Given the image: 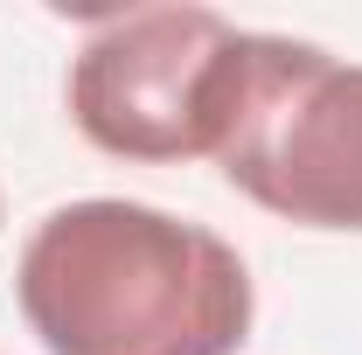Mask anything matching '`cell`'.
I'll return each instance as SVG.
<instances>
[{"label": "cell", "mask_w": 362, "mask_h": 355, "mask_svg": "<svg viewBox=\"0 0 362 355\" xmlns=\"http://www.w3.org/2000/svg\"><path fill=\"white\" fill-rule=\"evenodd\" d=\"M251 70V28L216 7H126L90 21L70 56V126L139 168L216 161Z\"/></svg>", "instance_id": "cell-2"}, {"label": "cell", "mask_w": 362, "mask_h": 355, "mask_svg": "<svg viewBox=\"0 0 362 355\" xmlns=\"http://www.w3.org/2000/svg\"><path fill=\"white\" fill-rule=\"evenodd\" d=\"M216 168L265 216L362 237V63L251 28V70Z\"/></svg>", "instance_id": "cell-3"}, {"label": "cell", "mask_w": 362, "mask_h": 355, "mask_svg": "<svg viewBox=\"0 0 362 355\" xmlns=\"http://www.w3.org/2000/svg\"><path fill=\"white\" fill-rule=\"evenodd\" d=\"M14 300L42 355H237L258 320L230 237L126 195L49 209L21 244Z\"/></svg>", "instance_id": "cell-1"}]
</instances>
